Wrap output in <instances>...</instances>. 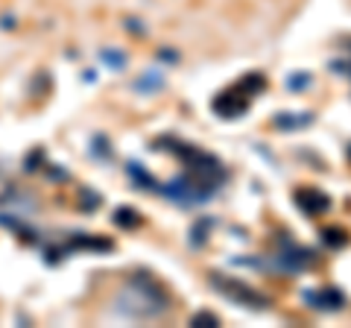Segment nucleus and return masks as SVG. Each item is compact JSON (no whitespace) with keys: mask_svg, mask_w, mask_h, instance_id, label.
Instances as JSON below:
<instances>
[{"mask_svg":"<svg viewBox=\"0 0 351 328\" xmlns=\"http://www.w3.org/2000/svg\"><path fill=\"white\" fill-rule=\"evenodd\" d=\"M170 290L147 272H135L114 296V311L126 320H158L170 311Z\"/></svg>","mask_w":351,"mask_h":328,"instance_id":"f257e3e1","label":"nucleus"},{"mask_svg":"<svg viewBox=\"0 0 351 328\" xmlns=\"http://www.w3.org/2000/svg\"><path fill=\"white\" fill-rule=\"evenodd\" d=\"M219 179L205 176V173L196 170H184L182 176L170 179L167 185H158V194H164L170 202H176L179 209H196V205H205L211 196L219 191Z\"/></svg>","mask_w":351,"mask_h":328,"instance_id":"f03ea898","label":"nucleus"},{"mask_svg":"<svg viewBox=\"0 0 351 328\" xmlns=\"http://www.w3.org/2000/svg\"><path fill=\"white\" fill-rule=\"evenodd\" d=\"M211 288L219 293V296H226L228 302H234V305H243V308H252V311H267L269 308V299L263 296L261 290L249 288L246 281H240V279L217 276V272H211Z\"/></svg>","mask_w":351,"mask_h":328,"instance_id":"7ed1b4c3","label":"nucleus"},{"mask_svg":"<svg viewBox=\"0 0 351 328\" xmlns=\"http://www.w3.org/2000/svg\"><path fill=\"white\" fill-rule=\"evenodd\" d=\"M316 261V253L313 249H307L302 244H295L290 237H281L278 240V249L272 253V258L267 261L263 267L269 270H281V272H304Z\"/></svg>","mask_w":351,"mask_h":328,"instance_id":"20e7f679","label":"nucleus"},{"mask_svg":"<svg viewBox=\"0 0 351 328\" xmlns=\"http://www.w3.org/2000/svg\"><path fill=\"white\" fill-rule=\"evenodd\" d=\"M302 299L311 308L322 311V314H334L339 308H346V293L339 288H319V290H302Z\"/></svg>","mask_w":351,"mask_h":328,"instance_id":"39448f33","label":"nucleus"},{"mask_svg":"<svg viewBox=\"0 0 351 328\" xmlns=\"http://www.w3.org/2000/svg\"><path fill=\"white\" fill-rule=\"evenodd\" d=\"M214 112L219 117H226V120H234L240 115H246L249 112V97H246V91L228 89V91H223L219 97H214Z\"/></svg>","mask_w":351,"mask_h":328,"instance_id":"423d86ee","label":"nucleus"},{"mask_svg":"<svg viewBox=\"0 0 351 328\" xmlns=\"http://www.w3.org/2000/svg\"><path fill=\"white\" fill-rule=\"evenodd\" d=\"M293 202L311 217L331 211V196H328L325 191H319V188H299L293 194Z\"/></svg>","mask_w":351,"mask_h":328,"instance_id":"0eeeda50","label":"nucleus"},{"mask_svg":"<svg viewBox=\"0 0 351 328\" xmlns=\"http://www.w3.org/2000/svg\"><path fill=\"white\" fill-rule=\"evenodd\" d=\"M316 120L313 112H278L272 115V126L281 132H295V129H307Z\"/></svg>","mask_w":351,"mask_h":328,"instance_id":"6e6552de","label":"nucleus"},{"mask_svg":"<svg viewBox=\"0 0 351 328\" xmlns=\"http://www.w3.org/2000/svg\"><path fill=\"white\" fill-rule=\"evenodd\" d=\"M126 173H129V179L135 182L141 191H158V179L152 176V173H149L141 161H129V164H126Z\"/></svg>","mask_w":351,"mask_h":328,"instance_id":"1a4fd4ad","label":"nucleus"},{"mask_svg":"<svg viewBox=\"0 0 351 328\" xmlns=\"http://www.w3.org/2000/svg\"><path fill=\"white\" fill-rule=\"evenodd\" d=\"M217 226V220L214 217H202L199 223H193V229H191V246L193 249H202L205 244H208V237H211V229Z\"/></svg>","mask_w":351,"mask_h":328,"instance_id":"9d476101","label":"nucleus"},{"mask_svg":"<svg viewBox=\"0 0 351 328\" xmlns=\"http://www.w3.org/2000/svg\"><path fill=\"white\" fill-rule=\"evenodd\" d=\"M135 89H138L141 94H156V91H161V89H164V73H161L158 68H149V71L135 82Z\"/></svg>","mask_w":351,"mask_h":328,"instance_id":"9b49d317","label":"nucleus"},{"mask_svg":"<svg viewBox=\"0 0 351 328\" xmlns=\"http://www.w3.org/2000/svg\"><path fill=\"white\" fill-rule=\"evenodd\" d=\"M311 82H313V76L307 73V71H302V73H290V76H287V89H290L293 94L307 91V89H311Z\"/></svg>","mask_w":351,"mask_h":328,"instance_id":"f8f14e48","label":"nucleus"},{"mask_svg":"<svg viewBox=\"0 0 351 328\" xmlns=\"http://www.w3.org/2000/svg\"><path fill=\"white\" fill-rule=\"evenodd\" d=\"M322 240L331 249H337V246H346L348 244V235H346V229H322Z\"/></svg>","mask_w":351,"mask_h":328,"instance_id":"ddd939ff","label":"nucleus"},{"mask_svg":"<svg viewBox=\"0 0 351 328\" xmlns=\"http://www.w3.org/2000/svg\"><path fill=\"white\" fill-rule=\"evenodd\" d=\"M100 59L106 65H112V71H123L126 68V53H120V50H103Z\"/></svg>","mask_w":351,"mask_h":328,"instance_id":"4468645a","label":"nucleus"},{"mask_svg":"<svg viewBox=\"0 0 351 328\" xmlns=\"http://www.w3.org/2000/svg\"><path fill=\"white\" fill-rule=\"evenodd\" d=\"M114 223H117V226H138L141 217H138L135 211H129V209H120V211L114 214Z\"/></svg>","mask_w":351,"mask_h":328,"instance_id":"2eb2a0df","label":"nucleus"},{"mask_svg":"<svg viewBox=\"0 0 351 328\" xmlns=\"http://www.w3.org/2000/svg\"><path fill=\"white\" fill-rule=\"evenodd\" d=\"M328 68H331V73H339V76H346V80H351V59H334Z\"/></svg>","mask_w":351,"mask_h":328,"instance_id":"dca6fc26","label":"nucleus"},{"mask_svg":"<svg viewBox=\"0 0 351 328\" xmlns=\"http://www.w3.org/2000/svg\"><path fill=\"white\" fill-rule=\"evenodd\" d=\"M193 325H219V316L217 314H208V311H199L193 316Z\"/></svg>","mask_w":351,"mask_h":328,"instance_id":"f3484780","label":"nucleus"},{"mask_svg":"<svg viewBox=\"0 0 351 328\" xmlns=\"http://www.w3.org/2000/svg\"><path fill=\"white\" fill-rule=\"evenodd\" d=\"M348 161H351V144H348Z\"/></svg>","mask_w":351,"mask_h":328,"instance_id":"a211bd4d","label":"nucleus"}]
</instances>
